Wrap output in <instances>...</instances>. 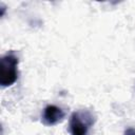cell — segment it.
<instances>
[{"label":"cell","instance_id":"2","mask_svg":"<svg viewBox=\"0 0 135 135\" xmlns=\"http://www.w3.org/2000/svg\"><path fill=\"white\" fill-rule=\"evenodd\" d=\"M94 123L93 114L88 110H79L72 114L70 119L71 135H88L89 129Z\"/></svg>","mask_w":135,"mask_h":135},{"label":"cell","instance_id":"1","mask_svg":"<svg viewBox=\"0 0 135 135\" xmlns=\"http://www.w3.org/2000/svg\"><path fill=\"white\" fill-rule=\"evenodd\" d=\"M18 79V58L13 54H6L0 60V84L9 86Z\"/></svg>","mask_w":135,"mask_h":135},{"label":"cell","instance_id":"4","mask_svg":"<svg viewBox=\"0 0 135 135\" xmlns=\"http://www.w3.org/2000/svg\"><path fill=\"white\" fill-rule=\"evenodd\" d=\"M124 135H135V129H133V128L127 129L124 132Z\"/></svg>","mask_w":135,"mask_h":135},{"label":"cell","instance_id":"3","mask_svg":"<svg viewBox=\"0 0 135 135\" xmlns=\"http://www.w3.org/2000/svg\"><path fill=\"white\" fill-rule=\"evenodd\" d=\"M64 117V112L57 105L50 104L44 108L42 113V122L45 126H54L60 122Z\"/></svg>","mask_w":135,"mask_h":135}]
</instances>
